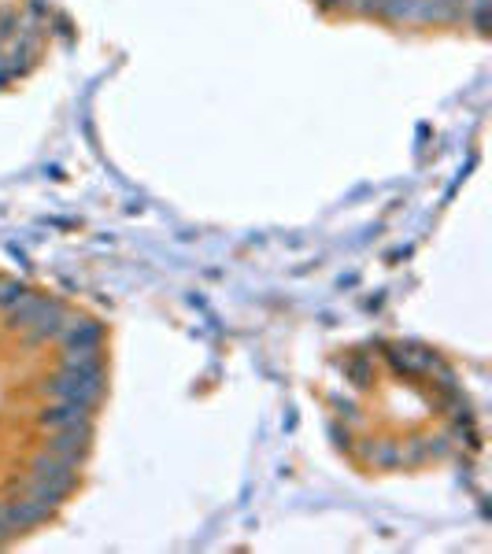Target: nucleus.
<instances>
[{
    "instance_id": "nucleus-1",
    "label": "nucleus",
    "mask_w": 492,
    "mask_h": 554,
    "mask_svg": "<svg viewBox=\"0 0 492 554\" xmlns=\"http://www.w3.org/2000/svg\"><path fill=\"white\" fill-rule=\"evenodd\" d=\"M67 314L71 311H67L60 300H49V296L30 292V300H26L23 307H15L12 314H4V318H8V326L23 333V340L30 348H37V344H49V340L60 333Z\"/></svg>"
},
{
    "instance_id": "nucleus-2",
    "label": "nucleus",
    "mask_w": 492,
    "mask_h": 554,
    "mask_svg": "<svg viewBox=\"0 0 492 554\" xmlns=\"http://www.w3.org/2000/svg\"><path fill=\"white\" fill-rule=\"evenodd\" d=\"M45 392L52 399H71L82 407H97L104 396V370H74V366H60V374L45 381Z\"/></svg>"
},
{
    "instance_id": "nucleus-3",
    "label": "nucleus",
    "mask_w": 492,
    "mask_h": 554,
    "mask_svg": "<svg viewBox=\"0 0 492 554\" xmlns=\"http://www.w3.org/2000/svg\"><path fill=\"white\" fill-rule=\"evenodd\" d=\"M89 414H93V407H82V403H71V399H52V407L37 414V425H45L49 433H60V429H71V425H89Z\"/></svg>"
},
{
    "instance_id": "nucleus-4",
    "label": "nucleus",
    "mask_w": 492,
    "mask_h": 554,
    "mask_svg": "<svg viewBox=\"0 0 492 554\" xmlns=\"http://www.w3.org/2000/svg\"><path fill=\"white\" fill-rule=\"evenodd\" d=\"M56 340L63 344V351L71 348H100L104 344V329L97 326V322H89V318H74V314H67L63 318L60 333H56Z\"/></svg>"
},
{
    "instance_id": "nucleus-5",
    "label": "nucleus",
    "mask_w": 492,
    "mask_h": 554,
    "mask_svg": "<svg viewBox=\"0 0 492 554\" xmlns=\"http://www.w3.org/2000/svg\"><path fill=\"white\" fill-rule=\"evenodd\" d=\"M30 300V289H26L23 281H15V277H0V311L12 314L15 307H23Z\"/></svg>"
}]
</instances>
